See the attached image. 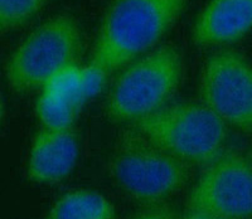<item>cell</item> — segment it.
<instances>
[{
  "label": "cell",
  "mask_w": 252,
  "mask_h": 219,
  "mask_svg": "<svg viewBox=\"0 0 252 219\" xmlns=\"http://www.w3.org/2000/svg\"><path fill=\"white\" fill-rule=\"evenodd\" d=\"M187 0H114L101 22L91 63L118 69L152 48L184 10Z\"/></svg>",
  "instance_id": "1"
},
{
  "label": "cell",
  "mask_w": 252,
  "mask_h": 219,
  "mask_svg": "<svg viewBox=\"0 0 252 219\" xmlns=\"http://www.w3.org/2000/svg\"><path fill=\"white\" fill-rule=\"evenodd\" d=\"M153 144L187 164L209 165L223 154L226 124L203 103H177L136 121Z\"/></svg>",
  "instance_id": "2"
},
{
  "label": "cell",
  "mask_w": 252,
  "mask_h": 219,
  "mask_svg": "<svg viewBox=\"0 0 252 219\" xmlns=\"http://www.w3.org/2000/svg\"><path fill=\"white\" fill-rule=\"evenodd\" d=\"M110 171L125 193L144 204L157 205L186 184L188 164L146 139L140 131L121 135Z\"/></svg>",
  "instance_id": "3"
},
{
  "label": "cell",
  "mask_w": 252,
  "mask_h": 219,
  "mask_svg": "<svg viewBox=\"0 0 252 219\" xmlns=\"http://www.w3.org/2000/svg\"><path fill=\"white\" fill-rule=\"evenodd\" d=\"M182 78V57L164 46L135 61L115 81L106 112L114 121L140 120L164 107Z\"/></svg>",
  "instance_id": "4"
},
{
  "label": "cell",
  "mask_w": 252,
  "mask_h": 219,
  "mask_svg": "<svg viewBox=\"0 0 252 219\" xmlns=\"http://www.w3.org/2000/svg\"><path fill=\"white\" fill-rule=\"evenodd\" d=\"M81 49L77 22L68 15H56L40 24L20 43L6 63L9 86L29 92L46 85L52 74L75 63Z\"/></svg>",
  "instance_id": "5"
},
{
  "label": "cell",
  "mask_w": 252,
  "mask_h": 219,
  "mask_svg": "<svg viewBox=\"0 0 252 219\" xmlns=\"http://www.w3.org/2000/svg\"><path fill=\"white\" fill-rule=\"evenodd\" d=\"M202 103L226 125L252 132V65L233 51L213 54L199 80Z\"/></svg>",
  "instance_id": "6"
},
{
  "label": "cell",
  "mask_w": 252,
  "mask_h": 219,
  "mask_svg": "<svg viewBox=\"0 0 252 219\" xmlns=\"http://www.w3.org/2000/svg\"><path fill=\"white\" fill-rule=\"evenodd\" d=\"M189 211L226 219L252 217V162L237 153H223L211 162L188 198Z\"/></svg>",
  "instance_id": "7"
},
{
  "label": "cell",
  "mask_w": 252,
  "mask_h": 219,
  "mask_svg": "<svg viewBox=\"0 0 252 219\" xmlns=\"http://www.w3.org/2000/svg\"><path fill=\"white\" fill-rule=\"evenodd\" d=\"M78 157V140L71 128L40 130L32 142L28 177L37 183H56L73 170Z\"/></svg>",
  "instance_id": "8"
},
{
  "label": "cell",
  "mask_w": 252,
  "mask_h": 219,
  "mask_svg": "<svg viewBox=\"0 0 252 219\" xmlns=\"http://www.w3.org/2000/svg\"><path fill=\"white\" fill-rule=\"evenodd\" d=\"M252 29V0H211L198 15L192 31L197 46H223Z\"/></svg>",
  "instance_id": "9"
},
{
  "label": "cell",
  "mask_w": 252,
  "mask_h": 219,
  "mask_svg": "<svg viewBox=\"0 0 252 219\" xmlns=\"http://www.w3.org/2000/svg\"><path fill=\"white\" fill-rule=\"evenodd\" d=\"M115 209L100 193L78 189L61 196L47 214V219H114Z\"/></svg>",
  "instance_id": "10"
},
{
  "label": "cell",
  "mask_w": 252,
  "mask_h": 219,
  "mask_svg": "<svg viewBox=\"0 0 252 219\" xmlns=\"http://www.w3.org/2000/svg\"><path fill=\"white\" fill-rule=\"evenodd\" d=\"M78 108L66 98L43 91L38 97L37 116L44 128H71Z\"/></svg>",
  "instance_id": "11"
},
{
  "label": "cell",
  "mask_w": 252,
  "mask_h": 219,
  "mask_svg": "<svg viewBox=\"0 0 252 219\" xmlns=\"http://www.w3.org/2000/svg\"><path fill=\"white\" fill-rule=\"evenodd\" d=\"M42 89L49 94L66 98L78 110L85 103L81 94V67L76 63L64 65L55 72Z\"/></svg>",
  "instance_id": "12"
},
{
  "label": "cell",
  "mask_w": 252,
  "mask_h": 219,
  "mask_svg": "<svg viewBox=\"0 0 252 219\" xmlns=\"http://www.w3.org/2000/svg\"><path fill=\"white\" fill-rule=\"evenodd\" d=\"M48 0H0V35L24 26Z\"/></svg>",
  "instance_id": "13"
},
{
  "label": "cell",
  "mask_w": 252,
  "mask_h": 219,
  "mask_svg": "<svg viewBox=\"0 0 252 219\" xmlns=\"http://www.w3.org/2000/svg\"><path fill=\"white\" fill-rule=\"evenodd\" d=\"M106 73V71L92 63L86 67H81V94L85 102L100 94L105 85Z\"/></svg>",
  "instance_id": "14"
},
{
  "label": "cell",
  "mask_w": 252,
  "mask_h": 219,
  "mask_svg": "<svg viewBox=\"0 0 252 219\" xmlns=\"http://www.w3.org/2000/svg\"><path fill=\"white\" fill-rule=\"evenodd\" d=\"M129 219H175L174 213L166 205H150Z\"/></svg>",
  "instance_id": "15"
},
{
  "label": "cell",
  "mask_w": 252,
  "mask_h": 219,
  "mask_svg": "<svg viewBox=\"0 0 252 219\" xmlns=\"http://www.w3.org/2000/svg\"><path fill=\"white\" fill-rule=\"evenodd\" d=\"M175 219H226V218L215 216V214L206 213V212L189 211L188 213H186L184 216L179 217V218H175Z\"/></svg>",
  "instance_id": "16"
},
{
  "label": "cell",
  "mask_w": 252,
  "mask_h": 219,
  "mask_svg": "<svg viewBox=\"0 0 252 219\" xmlns=\"http://www.w3.org/2000/svg\"><path fill=\"white\" fill-rule=\"evenodd\" d=\"M1 117H3V105H1V101H0V123H1Z\"/></svg>",
  "instance_id": "17"
},
{
  "label": "cell",
  "mask_w": 252,
  "mask_h": 219,
  "mask_svg": "<svg viewBox=\"0 0 252 219\" xmlns=\"http://www.w3.org/2000/svg\"><path fill=\"white\" fill-rule=\"evenodd\" d=\"M249 159H250V161L252 162V148H251V150H250V153H249Z\"/></svg>",
  "instance_id": "18"
}]
</instances>
